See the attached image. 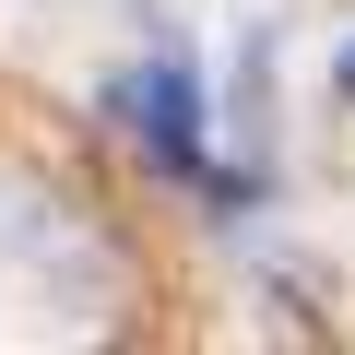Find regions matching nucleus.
<instances>
[{
	"instance_id": "nucleus-1",
	"label": "nucleus",
	"mask_w": 355,
	"mask_h": 355,
	"mask_svg": "<svg viewBox=\"0 0 355 355\" xmlns=\"http://www.w3.org/2000/svg\"><path fill=\"white\" fill-rule=\"evenodd\" d=\"M107 107H119V130H130V142H142L154 166H178V178L202 166V95H190V71H178V60L130 71V83H119Z\"/></svg>"
},
{
	"instance_id": "nucleus-2",
	"label": "nucleus",
	"mask_w": 355,
	"mask_h": 355,
	"mask_svg": "<svg viewBox=\"0 0 355 355\" xmlns=\"http://www.w3.org/2000/svg\"><path fill=\"white\" fill-rule=\"evenodd\" d=\"M331 95H343V107H355V48H343V60H331Z\"/></svg>"
}]
</instances>
